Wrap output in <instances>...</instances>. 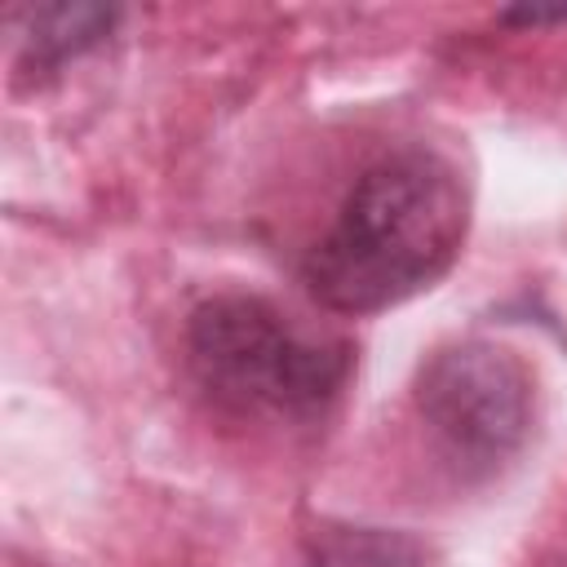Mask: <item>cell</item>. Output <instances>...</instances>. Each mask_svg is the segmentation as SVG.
Listing matches in <instances>:
<instances>
[{
  "label": "cell",
  "mask_w": 567,
  "mask_h": 567,
  "mask_svg": "<svg viewBox=\"0 0 567 567\" xmlns=\"http://www.w3.org/2000/svg\"><path fill=\"white\" fill-rule=\"evenodd\" d=\"M465 226L461 173L434 151H399L359 173L301 279L332 315H377L447 275Z\"/></svg>",
  "instance_id": "6da1fadb"
},
{
  "label": "cell",
  "mask_w": 567,
  "mask_h": 567,
  "mask_svg": "<svg viewBox=\"0 0 567 567\" xmlns=\"http://www.w3.org/2000/svg\"><path fill=\"white\" fill-rule=\"evenodd\" d=\"M199 390L244 416H315L350 377V341L306 328L261 297H213L190 315Z\"/></svg>",
  "instance_id": "7a4b0ae2"
},
{
  "label": "cell",
  "mask_w": 567,
  "mask_h": 567,
  "mask_svg": "<svg viewBox=\"0 0 567 567\" xmlns=\"http://www.w3.org/2000/svg\"><path fill=\"white\" fill-rule=\"evenodd\" d=\"M532 372L496 341H456L434 350L416 377V408L434 439L461 461L492 470L509 461L532 430Z\"/></svg>",
  "instance_id": "3957f363"
},
{
  "label": "cell",
  "mask_w": 567,
  "mask_h": 567,
  "mask_svg": "<svg viewBox=\"0 0 567 567\" xmlns=\"http://www.w3.org/2000/svg\"><path fill=\"white\" fill-rule=\"evenodd\" d=\"M111 22H115L111 4H40L31 9V31L22 40L27 62L40 71L62 66L66 58L97 44L111 31Z\"/></svg>",
  "instance_id": "277c9868"
},
{
  "label": "cell",
  "mask_w": 567,
  "mask_h": 567,
  "mask_svg": "<svg viewBox=\"0 0 567 567\" xmlns=\"http://www.w3.org/2000/svg\"><path fill=\"white\" fill-rule=\"evenodd\" d=\"M501 18L514 27H545V22H567V9H509Z\"/></svg>",
  "instance_id": "5b68a950"
}]
</instances>
